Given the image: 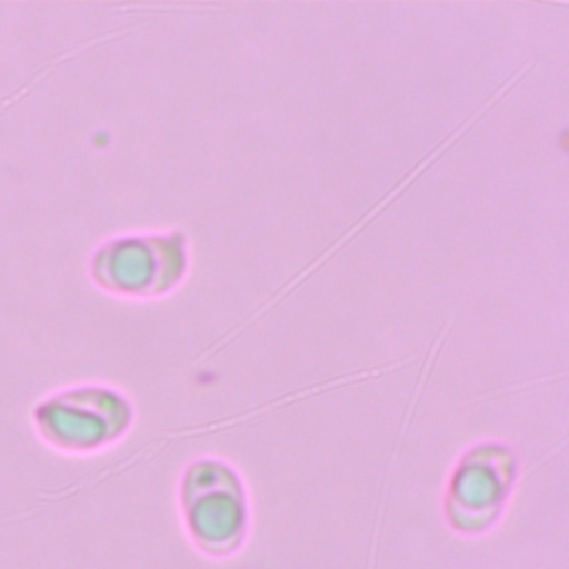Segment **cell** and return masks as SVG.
Wrapping results in <instances>:
<instances>
[{
    "mask_svg": "<svg viewBox=\"0 0 569 569\" xmlns=\"http://www.w3.org/2000/svg\"><path fill=\"white\" fill-rule=\"evenodd\" d=\"M182 507L198 531L240 533L247 500L240 476L222 460H196L182 476Z\"/></svg>",
    "mask_w": 569,
    "mask_h": 569,
    "instance_id": "4",
    "label": "cell"
},
{
    "mask_svg": "<svg viewBox=\"0 0 569 569\" xmlns=\"http://www.w3.org/2000/svg\"><path fill=\"white\" fill-rule=\"evenodd\" d=\"M518 458L502 442H480L467 449L456 462L445 509L449 520L462 531H478L491 525L516 480Z\"/></svg>",
    "mask_w": 569,
    "mask_h": 569,
    "instance_id": "3",
    "label": "cell"
},
{
    "mask_svg": "<svg viewBox=\"0 0 569 569\" xmlns=\"http://www.w3.org/2000/svg\"><path fill=\"white\" fill-rule=\"evenodd\" d=\"M38 436L67 453L100 451L133 422L131 400L116 387L76 385L42 398L31 411Z\"/></svg>",
    "mask_w": 569,
    "mask_h": 569,
    "instance_id": "2",
    "label": "cell"
},
{
    "mask_svg": "<svg viewBox=\"0 0 569 569\" xmlns=\"http://www.w3.org/2000/svg\"><path fill=\"white\" fill-rule=\"evenodd\" d=\"M189 271V240L180 229L122 233L89 256L93 284L111 296L151 300L176 291Z\"/></svg>",
    "mask_w": 569,
    "mask_h": 569,
    "instance_id": "1",
    "label": "cell"
}]
</instances>
